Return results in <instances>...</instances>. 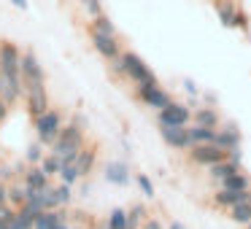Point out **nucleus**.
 <instances>
[{
    "label": "nucleus",
    "instance_id": "30",
    "mask_svg": "<svg viewBox=\"0 0 251 229\" xmlns=\"http://www.w3.org/2000/svg\"><path fill=\"white\" fill-rule=\"evenodd\" d=\"M51 191H54V200H57V205H68L71 202V197H73V191H71V186L68 183H60V186H51Z\"/></svg>",
    "mask_w": 251,
    "mask_h": 229
},
{
    "label": "nucleus",
    "instance_id": "39",
    "mask_svg": "<svg viewBox=\"0 0 251 229\" xmlns=\"http://www.w3.org/2000/svg\"><path fill=\"white\" fill-rule=\"evenodd\" d=\"M8 229H30V227H25V224L19 221V218H14V224H11V227H8Z\"/></svg>",
    "mask_w": 251,
    "mask_h": 229
},
{
    "label": "nucleus",
    "instance_id": "41",
    "mask_svg": "<svg viewBox=\"0 0 251 229\" xmlns=\"http://www.w3.org/2000/svg\"><path fill=\"white\" fill-rule=\"evenodd\" d=\"M170 229H184V227H181L178 221H173V224H170Z\"/></svg>",
    "mask_w": 251,
    "mask_h": 229
},
{
    "label": "nucleus",
    "instance_id": "1",
    "mask_svg": "<svg viewBox=\"0 0 251 229\" xmlns=\"http://www.w3.org/2000/svg\"><path fill=\"white\" fill-rule=\"evenodd\" d=\"M0 76H3L0 97L8 105H17L25 94V81H22V49L14 41H0Z\"/></svg>",
    "mask_w": 251,
    "mask_h": 229
},
{
    "label": "nucleus",
    "instance_id": "44",
    "mask_svg": "<svg viewBox=\"0 0 251 229\" xmlns=\"http://www.w3.org/2000/svg\"><path fill=\"white\" fill-rule=\"evenodd\" d=\"M246 229H251V221H249V224H246Z\"/></svg>",
    "mask_w": 251,
    "mask_h": 229
},
{
    "label": "nucleus",
    "instance_id": "27",
    "mask_svg": "<svg viewBox=\"0 0 251 229\" xmlns=\"http://www.w3.org/2000/svg\"><path fill=\"white\" fill-rule=\"evenodd\" d=\"M78 178H81V173H78L76 162H65V164H62V170H60V181H62V183L73 186Z\"/></svg>",
    "mask_w": 251,
    "mask_h": 229
},
{
    "label": "nucleus",
    "instance_id": "28",
    "mask_svg": "<svg viewBox=\"0 0 251 229\" xmlns=\"http://www.w3.org/2000/svg\"><path fill=\"white\" fill-rule=\"evenodd\" d=\"M41 167L54 178V175H60V170H62V159L57 157V154H46V157L41 159Z\"/></svg>",
    "mask_w": 251,
    "mask_h": 229
},
{
    "label": "nucleus",
    "instance_id": "29",
    "mask_svg": "<svg viewBox=\"0 0 251 229\" xmlns=\"http://www.w3.org/2000/svg\"><path fill=\"white\" fill-rule=\"evenodd\" d=\"M14 218H17V207H14L11 202L0 205V229H8L14 224Z\"/></svg>",
    "mask_w": 251,
    "mask_h": 229
},
{
    "label": "nucleus",
    "instance_id": "13",
    "mask_svg": "<svg viewBox=\"0 0 251 229\" xmlns=\"http://www.w3.org/2000/svg\"><path fill=\"white\" fill-rule=\"evenodd\" d=\"M216 146H222L224 151H238L240 148V130L235 124H227L222 130H216Z\"/></svg>",
    "mask_w": 251,
    "mask_h": 229
},
{
    "label": "nucleus",
    "instance_id": "5",
    "mask_svg": "<svg viewBox=\"0 0 251 229\" xmlns=\"http://www.w3.org/2000/svg\"><path fill=\"white\" fill-rule=\"evenodd\" d=\"M189 159L195 164H200V167H211V164H219L227 159V151H224L222 146H216V143H195V146L189 148Z\"/></svg>",
    "mask_w": 251,
    "mask_h": 229
},
{
    "label": "nucleus",
    "instance_id": "3",
    "mask_svg": "<svg viewBox=\"0 0 251 229\" xmlns=\"http://www.w3.org/2000/svg\"><path fill=\"white\" fill-rule=\"evenodd\" d=\"M122 76H127L135 87H143V84H157V76L151 73V68L135 54V51H122Z\"/></svg>",
    "mask_w": 251,
    "mask_h": 229
},
{
    "label": "nucleus",
    "instance_id": "12",
    "mask_svg": "<svg viewBox=\"0 0 251 229\" xmlns=\"http://www.w3.org/2000/svg\"><path fill=\"white\" fill-rule=\"evenodd\" d=\"M25 186H27L30 191H44V189H49L51 186V175L46 173L41 164H30L27 170H25V181H22Z\"/></svg>",
    "mask_w": 251,
    "mask_h": 229
},
{
    "label": "nucleus",
    "instance_id": "34",
    "mask_svg": "<svg viewBox=\"0 0 251 229\" xmlns=\"http://www.w3.org/2000/svg\"><path fill=\"white\" fill-rule=\"evenodd\" d=\"M135 181H138V186H141V191H143V194H146V197H154V183L146 178V175H138Z\"/></svg>",
    "mask_w": 251,
    "mask_h": 229
},
{
    "label": "nucleus",
    "instance_id": "31",
    "mask_svg": "<svg viewBox=\"0 0 251 229\" xmlns=\"http://www.w3.org/2000/svg\"><path fill=\"white\" fill-rule=\"evenodd\" d=\"M46 154H44V143L41 140H35V143H30L27 146V162L30 164H41V159H44Z\"/></svg>",
    "mask_w": 251,
    "mask_h": 229
},
{
    "label": "nucleus",
    "instance_id": "9",
    "mask_svg": "<svg viewBox=\"0 0 251 229\" xmlns=\"http://www.w3.org/2000/svg\"><path fill=\"white\" fill-rule=\"evenodd\" d=\"M138 97H141L149 108H154V111H162L165 105L173 103V100H170V94L159 87V81L157 84H143V87H138Z\"/></svg>",
    "mask_w": 251,
    "mask_h": 229
},
{
    "label": "nucleus",
    "instance_id": "26",
    "mask_svg": "<svg viewBox=\"0 0 251 229\" xmlns=\"http://www.w3.org/2000/svg\"><path fill=\"white\" fill-rule=\"evenodd\" d=\"M89 30H98V33H105V35H116L114 22H111L105 14H98V17H92V22H89Z\"/></svg>",
    "mask_w": 251,
    "mask_h": 229
},
{
    "label": "nucleus",
    "instance_id": "37",
    "mask_svg": "<svg viewBox=\"0 0 251 229\" xmlns=\"http://www.w3.org/2000/svg\"><path fill=\"white\" fill-rule=\"evenodd\" d=\"M238 27H243V30L249 27V19H246V14H243V11L238 14Z\"/></svg>",
    "mask_w": 251,
    "mask_h": 229
},
{
    "label": "nucleus",
    "instance_id": "32",
    "mask_svg": "<svg viewBox=\"0 0 251 229\" xmlns=\"http://www.w3.org/2000/svg\"><path fill=\"white\" fill-rule=\"evenodd\" d=\"M127 216H130V227L138 229V224L146 218V207H143V205H135V207H130V210H127Z\"/></svg>",
    "mask_w": 251,
    "mask_h": 229
},
{
    "label": "nucleus",
    "instance_id": "16",
    "mask_svg": "<svg viewBox=\"0 0 251 229\" xmlns=\"http://www.w3.org/2000/svg\"><path fill=\"white\" fill-rule=\"evenodd\" d=\"M216 14H219V22H222L224 27H238V14H240V8H235L232 3L216 0Z\"/></svg>",
    "mask_w": 251,
    "mask_h": 229
},
{
    "label": "nucleus",
    "instance_id": "10",
    "mask_svg": "<svg viewBox=\"0 0 251 229\" xmlns=\"http://www.w3.org/2000/svg\"><path fill=\"white\" fill-rule=\"evenodd\" d=\"M25 103H27V111L33 119H38L41 114L51 108L49 105V94H46V87H30L25 89Z\"/></svg>",
    "mask_w": 251,
    "mask_h": 229
},
{
    "label": "nucleus",
    "instance_id": "7",
    "mask_svg": "<svg viewBox=\"0 0 251 229\" xmlns=\"http://www.w3.org/2000/svg\"><path fill=\"white\" fill-rule=\"evenodd\" d=\"M159 127H186L192 121V111L184 103H170L162 111H157Z\"/></svg>",
    "mask_w": 251,
    "mask_h": 229
},
{
    "label": "nucleus",
    "instance_id": "36",
    "mask_svg": "<svg viewBox=\"0 0 251 229\" xmlns=\"http://www.w3.org/2000/svg\"><path fill=\"white\" fill-rule=\"evenodd\" d=\"M6 202H8V183L0 181V205H6Z\"/></svg>",
    "mask_w": 251,
    "mask_h": 229
},
{
    "label": "nucleus",
    "instance_id": "2",
    "mask_svg": "<svg viewBox=\"0 0 251 229\" xmlns=\"http://www.w3.org/2000/svg\"><path fill=\"white\" fill-rule=\"evenodd\" d=\"M81 148H84V121L81 116H73L60 130L57 140L51 143V154H57L62 159V164H65V162H76Z\"/></svg>",
    "mask_w": 251,
    "mask_h": 229
},
{
    "label": "nucleus",
    "instance_id": "8",
    "mask_svg": "<svg viewBox=\"0 0 251 229\" xmlns=\"http://www.w3.org/2000/svg\"><path fill=\"white\" fill-rule=\"evenodd\" d=\"M89 38H92V46L95 51H98L103 60H116V57L122 54L119 49V38L116 35H105V33H98V30H89Z\"/></svg>",
    "mask_w": 251,
    "mask_h": 229
},
{
    "label": "nucleus",
    "instance_id": "35",
    "mask_svg": "<svg viewBox=\"0 0 251 229\" xmlns=\"http://www.w3.org/2000/svg\"><path fill=\"white\" fill-rule=\"evenodd\" d=\"M8 108H11V105H8L6 100L0 97V124H3V121H6V116H8Z\"/></svg>",
    "mask_w": 251,
    "mask_h": 229
},
{
    "label": "nucleus",
    "instance_id": "20",
    "mask_svg": "<svg viewBox=\"0 0 251 229\" xmlns=\"http://www.w3.org/2000/svg\"><path fill=\"white\" fill-rule=\"evenodd\" d=\"M95 157H98V151L95 148H87L84 146L81 151H78V157H76V167H78V173H81V178L87 173H92V167H95Z\"/></svg>",
    "mask_w": 251,
    "mask_h": 229
},
{
    "label": "nucleus",
    "instance_id": "40",
    "mask_svg": "<svg viewBox=\"0 0 251 229\" xmlns=\"http://www.w3.org/2000/svg\"><path fill=\"white\" fill-rule=\"evenodd\" d=\"M11 3H14V6H17V8H22V11H25V8H27V0H11Z\"/></svg>",
    "mask_w": 251,
    "mask_h": 229
},
{
    "label": "nucleus",
    "instance_id": "14",
    "mask_svg": "<svg viewBox=\"0 0 251 229\" xmlns=\"http://www.w3.org/2000/svg\"><path fill=\"white\" fill-rule=\"evenodd\" d=\"M243 200H251V189L249 191H229V189H219L216 191V197H213V202H216L219 207H232V205H238V202H243Z\"/></svg>",
    "mask_w": 251,
    "mask_h": 229
},
{
    "label": "nucleus",
    "instance_id": "38",
    "mask_svg": "<svg viewBox=\"0 0 251 229\" xmlns=\"http://www.w3.org/2000/svg\"><path fill=\"white\" fill-rule=\"evenodd\" d=\"M184 87H186V92H189V94H197V87H195V84L189 81V78H186V81H184Z\"/></svg>",
    "mask_w": 251,
    "mask_h": 229
},
{
    "label": "nucleus",
    "instance_id": "22",
    "mask_svg": "<svg viewBox=\"0 0 251 229\" xmlns=\"http://www.w3.org/2000/svg\"><path fill=\"white\" fill-rule=\"evenodd\" d=\"M229 218H232L235 224H243L246 227V224L251 221V200H243V202L229 207Z\"/></svg>",
    "mask_w": 251,
    "mask_h": 229
},
{
    "label": "nucleus",
    "instance_id": "25",
    "mask_svg": "<svg viewBox=\"0 0 251 229\" xmlns=\"http://www.w3.org/2000/svg\"><path fill=\"white\" fill-rule=\"evenodd\" d=\"M27 197H30V189L25 183H14V186H8V202H11L14 207H22L25 202H27Z\"/></svg>",
    "mask_w": 251,
    "mask_h": 229
},
{
    "label": "nucleus",
    "instance_id": "11",
    "mask_svg": "<svg viewBox=\"0 0 251 229\" xmlns=\"http://www.w3.org/2000/svg\"><path fill=\"white\" fill-rule=\"evenodd\" d=\"M162 132V140L170 148H178V151H189L192 148V137H189V124L186 127H159Z\"/></svg>",
    "mask_w": 251,
    "mask_h": 229
},
{
    "label": "nucleus",
    "instance_id": "23",
    "mask_svg": "<svg viewBox=\"0 0 251 229\" xmlns=\"http://www.w3.org/2000/svg\"><path fill=\"white\" fill-rule=\"evenodd\" d=\"M130 227V216H127L125 207H114L108 213V221H105V229H127Z\"/></svg>",
    "mask_w": 251,
    "mask_h": 229
},
{
    "label": "nucleus",
    "instance_id": "24",
    "mask_svg": "<svg viewBox=\"0 0 251 229\" xmlns=\"http://www.w3.org/2000/svg\"><path fill=\"white\" fill-rule=\"evenodd\" d=\"M192 119H195V124H205V127H216L219 130V114L213 108H197L192 114Z\"/></svg>",
    "mask_w": 251,
    "mask_h": 229
},
{
    "label": "nucleus",
    "instance_id": "18",
    "mask_svg": "<svg viewBox=\"0 0 251 229\" xmlns=\"http://www.w3.org/2000/svg\"><path fill=\"white\" fill-rule=\"evenodd\" d=\"M189 137H192V146L195 143H216V127L189 124Z\"/></svg>",
    "mask_w": 251,
    "mask_h": 229
},
{
    "label": "nucleus",
    "instance_id": "19",
    "mask_svg": "<svg viewBox=\"0 0 251 229\" xmlns=\"http://www.w3.org/2000/svg\"><path fill=\"white\" fill-rule=\"evenodd\" d=\"M222 189H229V191H249L251 189V181H249V175L246 173H232L229 178H224L222 181Z\"/></svg>",
    "mask_w": 251,
    "mask_h": 229
},
{
    "label": "nucleus",
    "instance_id": "17",
    "mask_svg": "<svg viewBox=\"0 0 251 229\" xmlns=\"http://www.w3.org/2000/svg\"><path fill=\"white\" fill-rule=\"evenodd\" d=\"M62 216H65V213H60L57 207H54V210H44V213L35 216V227L33 229H57L62 221H65Z\"/></svg>",
    "mask_w": 251,
    "mask_h": 229
},
{
    "label": "nucleus",
    "instance_id": "6",
    "mask_svg": "<svg viewBox=\"0 0 251 229\" xmlns=\"http://www.w3.org/2000/svg\"><path fill=\"white\" fill-rule=\"evenodd\" d=\"M22 81L25 89L30 87H46V76H44V65L35 57V51H22Z\"/></svg>",
    "mask_w": 251,
    "mask_h": 229
},
{
    "label": "nucleus",
    "instance_id": "33",
    "mask_svg": "<svg viewBox=\"0 0 251 229\" xmlns=\"http://www.w3.org/2000/svg\"><path fill=\"white\" fill-rule=\"evenodd\" d=\"M78 6H81L84 11L89 14V19L98 17V14H103V6H100V0H78Z\"/></svg>",
    "mask_w": 251,
    "mask_h": 229
},
{
    "label": "nucleus",
    "instance_id": "21",
    "mask_svg": "<svg viewBox=\"0 0 251 229\" xmlns=\"http://www.w3.org/2000/svg\"><path fill=\"white\" fill-rule=\"evenodd\" d=\"M208 170H211V178L222 183L224 178H229V175H232V173H238L240 167H238V164H235V162H229V159H224V162H219V164H211V167H208Z\"/></svg>",
    "mask_w": 251,
    "mask_h": 229
},
{
    "label": "nucleus",
    "instance_id": "42",
    "mask_svg": "<svg viewBox=\"0 0 251 229\" xmlns=\"http://www.w3.org/2000/svg\"><path fill=\"white\" fill-rule=\"evenodd\" d=\"M57 229H71V227H68V224H65V221H62V224H60V227H57Z\"/></svg>",
    "mask_w": 251,
    "mask_h": 229
},
{
    "label": "nucleus",
    "instance_id": "4",
    "mask_svg": "<svg viewBox=\"0 0 251 229\" xmlns=\"http://www.w3.org/2000/svg\"><path fill=\"white\" fill-rule=\"evenodd\" d=\"M35 124V137H38L44 146H51V143L57 140V135H60V130L65 124H62V114L54 108H49L46 114H41L38 119H33Z\"/></svg>",
    "mask_w": 251,
    "mask_h": 229
},
{
    "label": "nucleus",
    "instance_id": "15",
    "mask_svg": "<svg viewBox=\"0 0 251 229\" xmlns=\"http://www.w3.org/2000/svg\"><path fill=\"white\" fill-rule=\"evenodd\" d=\"M105 181L116 186H125L130 181V167L125 162H108L105 164Z\"/></svg>",
    "mask_w": 251,
    "mask_h": 229
},
{
    "label": "nucleus",
    "instance_id": "43",
    "mask_svg": "<svg viewBox=\"0 0 251 229\" xmlns=\"http://www.w3.org/2000/svg\"><path fill=\"white\" fill-rule=\"evenodd\" d=\"M0 92H3V76H0Z\"/></svg>",
    "mask_w": 251,
    "mask_h": 229
}]
</instances>
